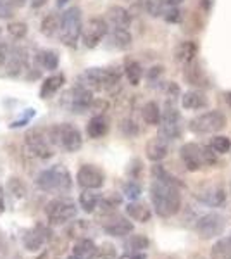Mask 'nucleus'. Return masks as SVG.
I'll use <instances>...</instances> for the list:
<instances>
[{
    "label": "nucleus",
    "mask_w": 231,
    "mask_h": 259,
    "mask_svg": "<svg viewBox=\"0 0 231 259\" xmlns=\"http://www.w3.org/2000/svg\"><path fill=\"white\" fill-rule=\"evenodd\" d=\"M86 228H88L86 221L78 220V221H74L68 230H66V235H68V239L79 240V239H83V237H86Z\"/></svg>",
    "instance_id": "38"
},
{
    "label": "nucleus",
    "mask_w": 231,
    "mask_h": 259,
    "mask_svg": "<svg viewBox=\"0 0 231 259\" xmlns=\"http://www.w3.org/2000/svg\"><path fill=\"white\" fill-rule=\"evenodd\" d=\"M107 38L109 45L116 50H128L133 44L131 33L128 30H121V28H111L107 33Z\"/></svg>",
    "instance_id": "24"
},
{
    "label": "nucleus",
    "mask_w": 231,
    "mask_h": 259,
    "mask_svg": "<svg viewBox=\"0 0 231 259\" xmlns=\"http://www.w3.org/2000/svg\"><path fill=\"white\" fill-rule=\"evenodd\" d=\"M202 157L205 166H216L217 164V152L211 145H202Z\"/></svg>",
    "instance_id": "46"
},
{
    "label": "nucleus",
    "mask_w": 231,
    "mask_h": 259,
    "mask_svg": "<svg viewBox=\"0 0 231 259\" xmlns=\"http://www.w3.org/2000/svg\"><path fill=\"white\" fill-rule=\"evenodd\" d=\"M76 182L83 190H99L106 183V173L97 164H83L76 173Z\"/></svg>",
    "instance_id": "10"
},
{
    "label": "nucleus",
    "mask_w": 231,
    "mask_h": 259,
    "mask_svg": "<svg viewBox=\"0 0 231 259\" xmlns=\"http://www.w3.org/2000/svg\"><path fill=\"white\" fill-rule=\"evenodd\" d=\"M45 4H47V0H29V6H31L33 9H40Z\"/></svg>",
    "instance_id": "57"
},
{
    "label": "nucleus",
    "mask_w": 231,
    "mask_h": 259,
    "mask_svg": "<svg viewBox=\"0 0 231 259\" xmlns=\"http://www.w3.org/2000/svg\"><path fill=\"white\" fill-rule=\"evenodd\" d=\"M4 212H6V190L0 185V214H4Z\"/></svg>",
    "instance_id": "55"
},
{
    "label": "nucleus",
    "mask_w": 231,
    "mask_h": 259,
    "mask_svg": "<svg viewBox=\"0 0 231 259\" xmlns=\"http://www.w3.org/2000/svg\"><path fill=\"white\" fill-rule=\"evenodd\" d=\"M9 47H7L6 44H0V69L4 68V64H6L7 61V56H9Z\"/></svg>",
    "instance_id": "52"
},
{
    "label": "nucleus",
    "mask_w": 231,
    "mask_h": 259,
    "mask_svg": "<svg viewBox=\"0 0 231 259\" xmlns=\"http://www.w3.org/2000/svg\"><path fill=\"white\" fill-rule=\"evenodd\" d=\"M68 2H69V0H57V6H59V7H62V6H66Z\"/></svg>",
    "instance_id": "60"
},
{
    "label": "nucleus",
    "mask_w": 231,
    "mask_h": 259,
    "mask_svg": "<svg viewBox=\"0 0 231 259\" xmlns=\"http://www.w3.org/2000/svg\"><path fill=\"white\" fill-rule=\"evenodd\" d=\"M50 137L56 147L64 149L66 152H78L83 147V137L78 126L71 123H61L50 126Z\"/></svg>",
    "instance_id": "6"
},
{
    "label": "nucleus",
    "mask_w": 231,
    "mask_h": 259,
    "mask_svg": "<svg viewBox=\"0 0 231 259\" xmlns=\"http://www.w3.org/2000/svg\"><path fill=\"white\" fill-rule=\"evenodd\" d=\"M24 145H26L28 152L33 157L40 161H47L56 154V145L50 137L49 128H33L28 130L26 135H24Z\"/></svg>",
    "instance_id": "3"
},
{
    "label": "nucleus",
    "mask_w": 231,
    "mask_h": 259,
    "mask_svg": "<svg viewBox=\"0 0 231 259\" xmlns=\"http://www.w3.org/2000/svg\"><path fill=\"white\" fill-rule=\"evenodd\" d=\"M12 2H14V6H24L26 0H12Z\"/></svg>",
    "instance_id": "59"
},
{
    "label": "nucleus",
    "mask_w": 231,
    "mask_h": 259,
    "mask_svg": "<svg viewBox=\"0 0 231 259\" xmlns=\"http://www.w3.org/2000/svg\"><path fill=\"white\" fill-rule=\"evenodd\" d=\"M107 23L112 28H121V30H128L131 26V14L121 6H112L107 9Z\"/></svg>",
    "instance_id": "20"
},
{
    "label": "nucleus",
    "mask_w": 231,
    "mask_h": 259,
    "mask_svg": "<svg viewBox=\"0 0 231 259\" xmlns=\"http://www.w3.org/2000/svg\"><path fill=\"white\" fill-rule=\"evenodd\" d=\"M150 200H152L154 211L161 218H173L181 209V194L179 187L154 180L150 185Z\"/></svg>",
    "instance_id": "1"
},
{
    "label": "nucleus",
    "mask_w": 231,
    "mask_h": 259,
    "mask_svg": "<svg viewBox=\"0 0 231 259\" xmlns=\"http://www.w3.org/2000/svg\"><path fill=\"white\" fill-rule=\"evenodd\" d=\"M199 200L209 207H221L226 202V190L221 185H207L199 192Z\"/></svg>",
    "instance_id": "17"
},
{
    "label": "nucleus",
    "mask_w": 231,
    "mask_h": 259,
    "mask_svg": "<svg viewBox=\"0 0 231 259\" xmlns=\"http://www.w3.org/2000/svg\"><path fill=\"white\" fill-rule=\"evenodd\" d=\"M228 119H226L224 112L221 111H209L204 114L195 116L188 123V130L197 135H207V133H217L226 126Z\"/></svg>",
    "instance_id": "7"
},
{
    "label": "nucleus",
    "mask_w": 231,
    "mask_h": 259,
    "mask_svg": "<svg viewBox=\"0 0 231 259\" xmlns=\"http://www.w3.org/2000/svg\"><path fill=\"white\" fill-rule=\"evenodd\" d=\"M145 154L149 161L161 162L162 159H166L167 154H169V140L162 139L161 135L152 137L145 145Z\"/></svg>",
    "instance_id": "16"
},
{
    "label": "nucleus",
    "mask_w": 231,
    "mask_h": 259,
    "mask_svg": "<svg viewBox=\"0 0 231 259\" xmlns=\"http://www.w3.org/2000/svg\"><path fill=\"white\" fill-rule=\"evenodd\" d=\"M119 259H147L145 252H133V250H128V252L121 254Z\"/></svg>",
    "instance_id": "53"
},
{
    "label": "nucleus",
    "mask_w": 231,
    "mask_h": 259,
    "mask_svg": "<svg viewBox=\"0 0 231 259\" xmlns=\"http://www.w3.org/2000/svg\"><path fill=\"white\" fill-rule=\"evenodd\" d=\"M159 135L166 140H178L181 137V124L179 123H167V121H161L159 124Z\"/></svg>",
    "instance_id": "36"
},
{
    "label": "nucleus",
    "mask_w": 231,
    "mask_h": 259,
    "mask_svg": "<svg viewBox=\"0 0 231 259\" xmlns=\"http://www.w3.org/2000/svg\"><path fill=\"white\" fill-rule=\"evenodd\" d=\"M152 177H154V180H159V182H164V183H169V185H176V187H179V189L183 187V183L179 182L176 177H173V175L164 168V166L159 164V162H155V164L152 166Z\"/></svg>",
    "instance_id": "35"
},
{
    "label": "nucleus",
    "mask_w": 231,
    "mask_h": 259,
    "mask_svg": "<svg viewBox=\"0 0 231 259\" xmlns=\"http://www.w3.org/2000/svg\"><path fill=\"white\" fill-rule=\"evenodd\" d=\"M119 128H121V132H123V135L128 137V139H133V137H136L138 133H140V128H138V124L131 118H124L121 121Z\"/></svg>",
    "instance_id": "43"
},
{
    "label": "nucleus",
    "mask_w": 231,
    "mask_h": 259,
    "mask_svg": "<svg viewBox=\"0 0 231 259\" xmlns=\"http://www.w3.org/2000/svg\"><path fill=\"white\" fill-rule=\"evenodd\" d=\"M181 2H183V0H166V4H167V6H171V7H178Z\"/></svg>",
    "instance_id": "58"
},
{
    "label": "nucleus",
    "mask_w": 231,
    "mask_h": 259,
    "mask_svg": "<svg viewBox=\"0 0 231 259\" xmlns=\"http://www.w3.org/2000/svg\"><path fill=\"white\" fill-rule=\"evenodd\" d=\"M126 214L129 220L138 221V223H149L152 218V211L150 207L144 202H138V200H129L126 204Z\"/></svg>",
    "instance_id": "23"
},
{
    "label": "nucleus",
    "mask_w": 231,
    "mask_h": 259,
    "mask_svg": "<svg viewBox=\"0 0 231 259\" xmlns=\"http://www.w3.org/2000/svg\"><path fill=\"white\" fill-rule=\"evenodd\" d=\"M164 19H166L167 23H179V21H181V12L176 9V7H171V9L164 14Z\"/></svg>",
    "instance_id": "50"
},
{
    "label": "nucleus",
    "mask_w": 231,
    "mask_h": 259,
    "mask_svg": "<svg viewBox=\"0 0 231 259\" xmlns=\"http://www.w3.org/2000/svg\"><path fill=\"white\" fill-rule=\"evenodd\" d=\"M36 64L41 69L56 71L59 68V54L52 49H41L36 52Z\"/></svg>",
    "instance_id": "30"
},
{
    "label": "nucleus",
    "mask_w": 231,
    "mask_h": 259,
    "mask_svg": "<svg viewBox=\"0 0 231 259\" xmlns=\"http://www.w3.org/2000/svg\"><path fill=\"white\" fill-rule=\"evenodd\" d=\"M2 69L6 73V76L9 78L21 76L28 69V50L24 47H19V45L12 47L9 50V56H7V61Z\"/></svg>",
    "instance_id": "13"
},
{
    "label": "nucleus",
    "mask_w": 231,
    "mask_h": 259,
    "mask_svg": "<svg viewBox=\"0 0 231 259\" xmlns=\"http://www.w3.org/2000/svg\"><path fill=\"white\" fill-rule=\"evenodd\" d=\"M68 259H81V257H79V256H76V254H71V256H69Z\"/></svg>",
    "instance_id": "62"
},
{
    "label": "nucleus",
    "mask_w": 231,
    "mask_h": 259,
    "mask_svg": "<svg viewBox=\"0 0 231 259\" xmlns=\"http://www.w3.org/2000/svg\"><path fill=\"white\" fill-rule=\"evenodd\" d=\"M61 24H62V14H57V12H49L43 19H41L40 24V31L41 35L45 36H54L61 31Z\"/></svg>",
    "instance_id": "29"
},
{
    "label": "nucleus",
    "mask_w": 231,
    "mask_h": 259,
    "mask_svg": "<svg viewBox=\"0 0 231 259\" xmlns=\"http://www.w3.org/2000/svg\"><path fill=\"white\" fill-rule=\"evenodd\" d=\"M179 157H181L184 168L192 173L202 169L204 164V157H202V145L195 144V142H188V144L181 145L179 149Z\"/></svg>",
    "instance_id": "14"
},
{
    "label": "nucleus",
    "mask_w": 231,
    "mask_h": 259,
    "mask_svg": "<svg viewBox=\"0 0 231 259\" xmlns=\"http://www.w3.org/2000/svg\"><path fill=\"white\" fill-rule=\"evenodd\" d=\"M36 187L47 194L62 195L73 189V178L64 164H54L36 177Z\"/></svg>",
    "instance_id": "2"
},
{
    "label": "nucleus",
    "mask_w": 231,
    "mask_h": 259,
    "mask_svg": "<svg viewBox=\"0 0 231 259\" xmlns=\"http://www.w3.org/2000/svg\"><path fill=\"white\" fill-rule=\"evenodd\" d=\"M197 52H199V45H197L195 41H192V40L181 41L174 50V59H176V62H179V64L184 66L190 61L195 59Z\"/></svg>",
    "instance_id": "25"
},
{
    "label": "nucleus",
    "mask_w": 231,
    "mask_h": 259,
    "mask_svg": "<svg viewBox=\"0 0 231 259\" xmlns=\"http://www.w3.org/2000/svg\"><path fill=\"white\" fill-rule=\"evenodd\" d=\"M109 33V23L104 18H91L86 23V26L83 28V45L86 49H95L102 44V40L107 36Z\"/></svg>",
    "instance_id": "11"
},
{
    "label": "nucleus",
    "mask_w": 231,
    "mask_h": 259,
    "mask_svg": "<svg viewBox=\"0 0 231 259\" xmlns=\"http://www.w3.org/2000/svg\"><path fill=\"white\" fill-rule=\"evenodd\" d=\"M91 109H94L97 114H104V112L109 109V102H107V100H104V99H95Z\"/></svg>",
    "instance_id": "51"
},
{
    "label": "nucleus",
    "mask_w": 231,
    "mask_h": 259,
    "mask_svg": "<svg viewBox=\"0 0 231 259\" xmlns=\"http://www.w3.org/2000/svg\"><path fill=\"white\" fill-rule=\"evenodd\" d=\"M179 94V87L176 85V83H167V95H169V97H173V95H178Z\"/></svg>",
    "instance_id": "56"
},
{
    "label": "nucleus",
    "mask_w": 231,
    "mask_h": 259,
    "mask_svg": "<svg viewBox=\"0 0 231 259\" xmlns=\"http://www.w3.org/2000/svg\"><path fill=\"white\" fill-rule=\"evenodd\" d=\"M181 106L188 111H199V109H204V107L209 106V100L202 92L190 90V92H187V94H183Z\"/></svg>",
    "instance_id": "26"
},
{
    "label": "nucleus",
    "mask_w": 231,
    "mask_h": 259,
    "mask_svg": "<svg viewBox=\"0 0 231 259\" xmlns=\"http://www.w3.org/2000/svg\"><path fill=\"white\" fill-rule=\"evenodd\" d=\"M166 0H144V7L152 18H159V16L166 14Z\"/></svg>",
    "instance_id": "39"
},
{
    "label": "nucleus",
    "mask_w": 231,
    "mask_h": 259,
    "mask_svg": "<svg viewBox=\"0 0 231 259\" xmlns=\"http://www.w3.org/2000/svg\"><path fill=\"white\" fill-rule=\"evenodd\" d=\"M79 207L85 212H94L100 204V197L95 194L94 190H83L79 194Z\"/></svg>",
    "instance_id": "34"
},
{
    "label": "nucleus",
    "mask_w": 231,
    "mask_h": 259,
    "mask_svg": "<svg viewBox=\"0 0 231 259\" xmlns=\"http://www.w3.org/2000/svg\"><path fill=\"white\" fill-rule=\"evenodd\" d=\"M0 40H2V28H0ZM0 44H2V41H0Z\"/></svg>",
    "instance_id": "63"
},
{
    "label": "nucleus",
    "mask_w": 231,
    "mask_h": 259,
    "mask_svg": "<svg viewBox=\"0 0 231 259\" xmlns=\"http://www.w3.org/2000/svg\"><path fill=\"white\" fill-rule=\"evenodd\" d=\"M162 121L167 123H179V111L171 102H167L162 109Z\"/></svg>",
    "instance_id": "44"
},
{
    "label": "nucleus",
    "mask_w": 231,
    "mask_h": 259,
    "mask_svg": "<svg viewBox=\"0 0 231 259\" xmlns=\"http://www.w3.org/2000/svg\"><path fill=\"white\" fill-rule=\"evenodd\" d=\"M123 194L128 197L129 200H136L142 195V187L136 180H129V182L124 183L123 187Z\"/></svg>",
    "instance_id": "42"
},
{
    "label": "nucleus",
    "mask_w": 231,
    "mask_h": 259,
    "mask_svg": "<svg viewBox=\"0 0 231 259\" xmlns=\"http://www.w3.org/2000/svg\"><path fill=\"white\" fill-rule=\"evenodd\" d=\"M121 78H123V71L119 68H104V92H114L116 89H119L121 85Z\"/></svg>",
    "instance_id": "32"
},
{
    "label": "nucleus",
    "mask_w": 231,
    "mask_h": 259,
    "mask_svg": "<svg viewBox=\"0 0 231 259\" xmlns=\"http://www.w3.org/2000/svg\"><path fill=\"white\" fill-rule=\"evenodd\" d=\"M97 257L99 259H116L117 257L116 247L112 244H109V242H106V244H102L99 247V254H97Z\"/></svg>",
    "instance_id": "47"
},
{
    "label": "nucleus",
    "mask_w": 231,
    "mask_h": 259,
    "mask_svg": "<svg viewBox=\"0 0 231 259\" xmlns=\"http://www.w3.org/2000/svg\"><path fill=\"white\" fill-rule=\"evenodd\" d=\"M162 73H164L162 66H154V68H150V71H149V80H155V78H161Z\"/></svg>",
    "instance_id": "54"
},
{
    "label": "nucleus",
    "mask_w": 231,
    "mask_h": 259,
    "mask_svg": "<svg viewBox=\"0 0 231 259\" xmlns=\"http://www.w3.org/2000/svg\"><path fill=\"white\" fill-rule=\"evenodd\" d=\"M142 119H144L149 126H159L162 121V111H161V107H159V104L154 102V100L147 102L145 106L142 107Z\"/></svg>",
    "instance_id": "31"
},
{
    "label": "nucleus",
    "mask_w": 231,
    "mask_h": 259,
    "mask_svg": "<svg viewBox=\"0 0 231 259\" xmlns=\"http://www.w3.org/2000/svg\"><path fill=\"white\" fill-rule=\"evenodd\" d=\"M124 76L128 83L131 87H138L142 83V78H144V68H142V64L135 59H126L124 61Z\"/></svg>",
    "instance_id": "28"
},
{
    "label": "nucleus",
    "mask_w": 231,
    "mask_h": 259,
    "mask_svg": "<svg viewBox=\"0 0 231 259\" xmlns=\"http://www.w3.org/2000/svg\"><path fill=\"white\" fill-rule=\"evenodd\" d=\"M209 145H211L217 154H226V152H229V149H231V139L224 135H216Z\"/></svg>",
    "instance_id": "41"
},
{
    "label": "nucleus",
    "mask_w": 231,
    "mask_h": 259,
    "mask_svg": "<svg viewBox=\"0 0 231 259\" xmlns=\"http://www.w3.org/2000/svg\"><path fill=\"white\" fill-rule=\"evenodd\" d=\"M7 33L14 40H23L28 35V24L23 23V21H11L7 24Z\"/></svg>",
    "instance_id": "40"
},
{
    "label": "nucleus",
    "mask_w": 231,
    "mask_h": 259,
    "mask_svg": "<svg viewBox=\"0 0 231 259\" xmlns=\"http://www.w3.org/2000/svg\"><path fill=\"white\" fill-rule=\"evenodd\" d=\"M73 254H76L81 259H95L97 254H99V247L95 245V242L88 237H83L74 242L73 245Z\"/></svg>",
    "instance_id": "27"
},
{
    "label": "nucleus",
    "mask_w": 231,
    "mask_h": 259,
    "mask_svg": "<svg viewBox=\"0 0 231 259\" xmlns=\"http://www.w3.org/2000/svg\"><path fill=\"white\" fill-rule=\"evenodd\" d=\"M45 216L54 227H61L78 216V204L69 197H56L45 206Z\"/></svg>",
    "instance_id": "5"
},
{
    "label": "nucleus",
    "mask_w": 231,
    "mask_h": 259,
    "mask_svg": "<svg viewBox=\"0 0 231 259\" xmlns=\"http://www.w3.org/2000/svg\"><path fill=\"white\" fill-rule=\"evenodd\" d=\"M226 230V220L219 212H207V214L200 216L195 223V232L202 240L217 239L224 233Z\"/></svg>",
    "instance_id": "8"
},
{
    "label": "nucleus",
    "mask_w": 231,
    "mask_h": 259,
    "mask_svg": "<svg viewBox=\"0 0 231 259\" xmlns=\"http://www.w3.org/2000/svg\"><path fill=\"white\" fill-rule=\"evenodd\" d=\"M211 259H231V235L216 240L211 247Z\"/></svg>",
    "instance_id": "33"
},
{
    "label": "nucleus",
    "mask_w": 231,
    "mask_h": 259,
    "mask_svg": "<svg viewBox=\"0 0 231 259\" xmlns=\"http://www.w3.org/2000/svg\"><path fill=\"white\" fill-rule=\"evenodd\" d=\"M226 102H228V106L231 107V92H228V94H226Z\"/></svg>",
    "instance_id": "61"
},
{
    "label": "nucleus",
    "mask_w": 231,
    "mask_h": 259,
    "mask_svg": "<svg viewBox=\"0 0 231 259\" xmlns=\"http://www.w3.org/2000/svg\"><path fill=\"white\" fill-rule=\"evenodd\" d=\"M9 190L14 194V197H18V199H23L24 195H26V185H24L19 178L9 180Z\"/></svg>",
    "instance_id": "45"
},
{
    "label": "nucleus",
    "mask_w": 231,
    "mask_h": 259,
    "mask_svg": "<svg viewBox=\"0 0 231 259\" xmlns=\"http://www.w3.org/2000/svg\"><path fill=\"white\" fill-rule=\"evenodd\" d=\"M109 128H111V123H109L107 116L106 114H95L86 124V135L94 140L104 139V137L109 133Z\"/></svg>",
    "instance_id": "21"
},
{
    "label": "nucleus",
    "mask_w": 231,
    "mask_h": 259,
    "mask_svg": "<svg viewBox=\"0 0 231 259\" xmlns=\"http://www.w3.org/2000/svg\"><path fill=\"white\" fill-rule=\"evenodd\" d=\"M183 78L188 85L192 87H205L207 85V78H205L204 69L200 68L199 61L193 59L188 64L183 66Z\"/></svg>",
    "instance_id": "19"
},
{
    "label": "nucleus",
    "mask_w": 231,
    "mask_h": 259,
    "mask_svg": "<svg viewBox=\"0 0 231 259\" xmlns=\"http://www.w3.org/2000/svg\"><path fill=\"white\" fill-rule=\"evenodd\" d=\"M94 92L83 85H78L71 89V109L73 112H85L94 106Z\"/></svg>",
    "instance_id": "15"
},
{
    "label": "nucleus",
    "mask_w": 231,
    "mask_h": 259,
    "mask_svg": "<svg viewBox=\"0 0 231 259\" xmlns=\"http://www.w3.org/2000/svg\"><path fill=\"white\" fill-rule=\"evenodd\" d=\"M52 240H54L52 230H50L47 225L38 223L26 232V235L23 237V245L29 252H38L45 244H49V242H52Z\"/></svg>",
    "instance_id": "12"
},
{
    "label": "nucleus",
    "mask_w": 231,
    "mask_h": 259,
    "mask_svg": "<svg viewBox=\"0 0 231 259\" xmlns=\"http://www.w3.org/2000/svg\"><path fill=\"white\" fill-rule=\"evenodd\" d=\"M14 7L12 0H0V19H11L14 16Z\"/></svg>",
    "instance_id": "48"
},
{
    "label": "nucleus",
    "mask_w": 231,
    "mask_h": 259,
    "mask_svg": "<svg viewBox=\"0 0 231 259\" xmlns=\"http://www.w3.org/2000/svg\"><path fill=\"white\" fill-rule=\"evenodd\" d=\"M128 175L131 180H138L142 175V161L140 159H133L128 166Z\"/></svg>",
    "instance_id": "49"
},
{
    "label": "nucleus",
    "mask_w": 231,
    "mask_h": 259,
    "mask_svg": "<svg viewBox=\"0 0 231 259\" xmlns=\"http://www.w3.org/2000/svg\"><path fill=\"white\" fill-rule=\"evenodd\" d=\"M100 227H102L104 232L111 237H126L129 233H133V223L124 216L117 214V212H106V214H100Z\"/></svg>",
    "instance_id": "9"
},
{
    "label": "nucleus",
    "mask_w": 231,
    "mask_h": 259,
    "mask_svg": "<svg viewBox=\"0 0 231 259\" xmlns=\"http://www.w3.org/2000/svg\"><path fill=\"white\" fill-rule=\"evenodd\" d=\"M79 85L86 87L91 92L104 90V68H88L79 74Z\"/></svg>",
    "instance_id": "18"
},
{
    "label": "nucleus",
    "mask_w": 231,
    "mask_h": 259,
    "mask_svg": "<svg viewBox=\"0 0 231 259\" xmlns=\"http://www.w3.org/2000/svg\"><path fill=\"white\" fill-rule=\"evenodd\" d=\"M66 76L62 73H54L49 78H45L40 87V97L41 99H52L59 90L64 87Z\"/></svg>",
    "instance_id": "22"
},
{
    "label": "nucleus",
    "mask_w": 231,
    "mask_h": 259,
    "mask_svg": "<svg viewBox=\"0 0 231 259\" xmlns=\"http://www.w3.org/2000/svg\"><path fill=\"white\" fill-rule=\"evenodd\" d=\"M150 242L145 235L142 233H135V235H129V239L124 242V247L128 250H133V252H145L149 249Z\"/></svg>",
    "instance_id": "37"
},
{
    "label": "nucleus",
    "mask_w": 231,
    "mask_h": 259,
    "mask_svg": "<svg viewBox=\"0 0 231 259\" xmlns=\"http://www.w3.org/2000/svg\"><path fill=\"white\" fill-rule=\"evenodd\" d=\"M83 14L79 7H69L62 12V24L59 31V40L62 45L69 49H74L78 45V40L83 35Z\"/></svg>",
    "instance_id": "4"
}]
</instances>
